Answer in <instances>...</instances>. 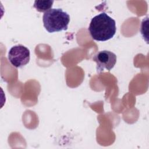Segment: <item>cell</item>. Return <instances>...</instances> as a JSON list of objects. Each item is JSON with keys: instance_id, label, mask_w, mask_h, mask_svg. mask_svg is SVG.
Returning <instances> with one entry per match:
<instances>
[{"instance_id": "cell-1", "label": "cell", "mask_w": 149, "mask_h": 149, "mask_svg": "<svg viewBox=\"0 0 149 149\" xmlns=\"http://www.w3.org/2000/svg\"><path fill=\"white\" fill-rule=\"evenodd\" d=\"M88 30L94 40L105 41L115 34L116 22L106 13L102 12L91 19Z\"/></svg>"}, {"instance_id": "cell-2", "label": "cell", "mask_w": 149, "mask_h": 149, "mask_svg": "<svg viewBox=\"0 0 149 149\" xmlns=\"http://www.w3.org/2000/svg\"><path fill=\"white\" fill-rule=\"evenodd\" d=\"M42 21L47 31L51 33L59 32L68 29L70 16L61 8H53L44 13Z\"/></svg>"}, {"instance_id": "cell-3", "label": "cell", "mask_w": 149, "mask_h": 149, "mask_svg": "<svg viewBox=\"0 0 149 149\" xmlns=\"http://www.w3.org/2000/svg\"><path fill=\"white\" fill-rule=\"evenodd\" d=\"M30 59V50L23 45H14L9 51L8 59L15 68H21L25 66L29 62Z\"/></svg>"}, {"instance_id": "cell-4", "label": "cell", "mask_w": 149, "mask_h": 149, "mask_svg": "<svg viewBox=\"0 0 149 149\" xmlns=\"http://www.w3.org/2000/svg\"><path fill=\"white\" fill-rule=\"evenodd\" d=\"M97 63V70L98 73L103 72L105 69L110 71L116 62V55L112 52L103 50L97 53L93 58Z\"/></svg>"}, {"instance_id": "cell-5", "label": "cell", "mask_w": 149, "mask_h": 149, "mask_svg": "<svg viewBox=\"0 0 149 149\" xmlns=\"http://www.w3.org/2000/svg\"><path fill=\"white\" fill-rule=\"evenodd\" d=\"M54 1H35L33 6L40 12H45L52 9Z\"/></svg>"}]
</instances>
